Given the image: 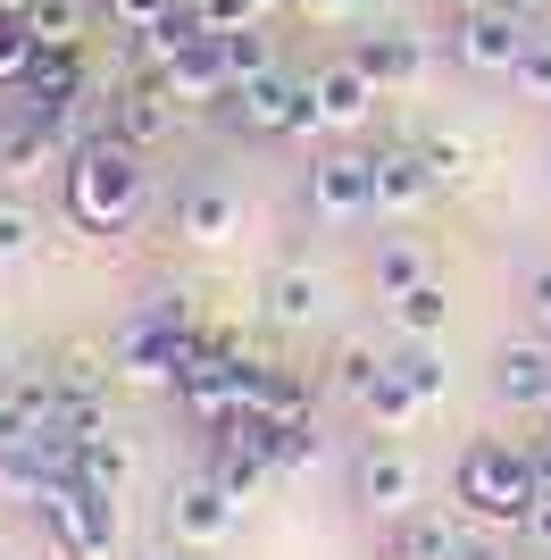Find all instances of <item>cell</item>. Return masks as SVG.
Instances as JSON below:
<instances>
[{
    "label": "cell",
    "instance_id": "6da1fadb",
    "mask_svg": "<svg viewBox=\"0 0 551 560\" xmlns=\"http://www.w3.org/2000/svg\"><path fill=\"white\" fill-rule=\"evenodd\" d=\"M142 201H151V176H142V151H134V142L92 135L84 151L68 160V210H75V226L126 234L142 218Z\"/></svg>",
    "mask_w": 551,
    "mask_h": 560
},
{
    "label": "cell",
    "instance_id": "7a4b0ae2",
    "mask_svg": "<svg viewBox=\"0 0 551 560\" xmlns=\"http://www.w3.org/2000/svg\"><path fill=\"white\" fill-rule=\"evenodd\" d=\"M543 460H535V444H502V435H484V444L459 452V502L477 518H493V527H527L535 502H543Z\"/></svg>",
    "mask_w": 551,
    "mask_h": 560
},
{
    "label": "cell",
    "instance_id": "3957f363",
    "mask_svg": "<svg viewBox=\"0 0 551 560\" xmlns=\"http://www.w3.org/2000/svg\"><path fill=\"white\" fill-rule=\"evenodd\" d=\"M43 544L59 560H109L117 552V493L59 477V486L43 493Z\"/></svg>",
    "mask_w": 551,
    "mask_h": 560
},
{
    "label": "cell",
    "instance_id": "277c9868",
    "mask_svg": "<svg viewBox=\"0 0 551 560\" xmlns=\"http://www.w3.org/2000/svg\"><path fill=\"white\" fill-rule=\"evenodd\" d=\"M226 126H243V135H326V117H318V93L301 84V75L268 68V75H243L226 101Z\"/></svg>",
    "mask_w": 551,
    "mask_h": 560
},
{
    "label": "cell",
    "instance_id": "5b68a950",
    "mask_svg": "<svg viewBox=\"0 0 551 560\" xmlns=\"http://www.w3.org/2000/svg\"><path fill=\"white\" fill-rule=\"evenodd\" d=\"M243 511H251V502H234L218 477H192V486L167 493V536L192 544V552H218V544L243 527Z\"/></svg>",
    "mask_w": 551,
    "mask_h": 560
},
{
    "label": "cell",
    "instance_id": "8992f818",
    "mask_svg": "<svg viewBox=\"0 0 551 560\" xmlns=\"http://www.w3.org/2000/svg\"><path fill=\"white\" fill-rule=\"evenodd\" d=\"M309 210L326 218V226H351V218L376 210V160L367 151H335V160L309 167Z\"/></svg>",
    "mask_w": 551,
    "mask_h": 560
},
{
    "label": "cell",
    "instance_id": "52a82bcc",
    "mask_svg": "<svg viewBox=\"0 0 551 560\" xmlns=\"http://www.w3.org/2000/svg\"><path fill=\"white\" fill-rule=\"evenodd\" d=\"M527 18L518 9H484V18H459L452 25V50H459V68H477V75H509L518 59H527Z\"/></svg>",
    "mask_w": 551,
    "mask_h": 560
},
{
    "label": "cell",
    "instance_id": "ba28073f",
    "mask_svg": "<svg viewBox=\"0 0 551 560\" xmlns=\"http://www.w3.org/2000/svg\"><path fill=\"white\" fill-rule=\"evenodd\" d=\"M309 93H318L326 135H360L367 117H376V93H385V84H376V75L360 68V50H351V59H326V68L309 75Z\"/></svg>",
    "mask_w": 551,
    "mask_h": 560
},
{
    "label": "cell",
    "instance_id": "9c48e42d",
    "mask_svg": "<svg viewBox=\"0 0 551 560\" xmlns=\"http://www.w3.org/2000/svg\"><path fill=\"white\" fill-rule=\"evenodd\" d=\"M151 75L167 84L176 109H218V101L234 93V68H226V43H218V34H201L184 59H167V68H151Z\"/></svg>",
    "mask_w": 551,
    "mask_h": 560
},
{
    "label": "cell",
    "instance_id": "30bf717a",
    "mask_svg": "<svg viewBox=\"0 0 551 560\" xmlns=\"http://www.w3.org/2000/svg\"><path fill=\"white\" fill-rule=\"evenodd\" d=\"M109 135L134 142V151H151V142L176 135V101H167L160 75H134V84H117V93H109Z\"/></svg>",
    "mask_w": 551,
    "mask_h": 560
},
{
    "label": "cell",
    "instance_id": "8fae6325",
    "mask_svg": "<svg viewBox=\"0 0 551 560\" xmlns=\"http://www.w3.org/2000/svg\"><path fill=\"white\" fill-rule=\"evenodd\" d=\"M176 234H184V243H201V252L234 243V234H243V192L218 185V176L184 185V192H176Z\"/></svg>",
    "mask_w": 551,
    "mask_h": 560
},
{
    "label": "cell",
    "instance_id": "7c38bea8",
    "mask_svg": "<svg viewBox=\"0 0 551 560\" xmlns=\"http://www.w3.org/2000/svg\"><path fill=\"white\" fill-rule=\"evenodd\" d=\"M360 68L385 84V93H418L426 84V68H435V50H426V34H410V25H376L360 43Z\"/></svg>",
    "mask_w": 551,
    "mask_h": 560
},
{
    "label": "cell",
    "instance_id": "4fadbf2b",
    "mask_svg": "<svg viewBox=\"0 0 551 560\" xmlns=\"http://www.w3.org/2000/svg\"><path fill=\"white\" fill-rule=\"evenodd\" d=\"M418 486H426V468H418L401 444H385V452H360V502H367L376 518H410Z\"/></svg>",
    "mask_w": 551,
    "mask_h": 560
},
{
    "label": "cell",
    "instance_id": "5bb4252c",
    "mask_svg": "<svg viewBox=\"0 0 551 560\" xmlns=\"http://www.w3.org/2000/svg\"><path fill=\"white\" fill-rule=\"evenodd\" d=\"M435 167L418 160V142H392V151H376V210H392V218H410V210H426L435 201Z\"/></svg>",
    "mask_w": 551,
    "mask_h": 560
},
{
    "label": "cell",
    "instance_id": "9a60e30c",
    "mask_svg": "<svg viewBox=\"0 0 551 560\" xmlns=\"http://www.w3.org/2000/svg\"><path fill=\"white\" fill-rule=\"evenodd\" d=\"M493 394L509 410H551V343H509L493 360Z\"/></svg>",
    "mask_w": 551,
    "mask_h": 560
},
{
    "label": "cell",
    "instance_id": "2e32d148",
    "mask_svg": "<svg viewBox=\"0 0 551 560\" xmlns=\"http://www.w3.org/2000/svg\"><path fill=\"white\" fill-rule=\"evenodd\" d=\"M68 477H75V486H101V493H126V477H134V444H126L117 427H101V435H84V444H68Z\"/></svg>",
    "mask_w": 551,
    "mask_h": 560
},
{
    "label": "cell",
    "instance_id": "e0dca14e",
    "mask_svg": "<svg viewBox=\"0 0 551 560\" xmlns=\"http://www.w3.org/2000/svg\"><path fill=\"white\" fill-rule=\"evenodd\" d=\"M68 401H101L117 385V343H68L59 351V376H50Z\"/></svg>",
    "mask_w": 551,
    "mask_h": 560
},
{
    "label": "cell",
    "instance_id": "ac0fdd59",
    "mask_svg": "<svg viewBox=\"0 0 551 560\" xmlns=\"http://www.w3.org/2000/svg\"><path fill=\"white\" fill-rule=\"evenodd\" d=\"M318 310H326L318 268H301V259H293V268H276V277H268V318H276V327H309Z\"/></svg>",
    "mask_w": 551,
    "mask_h": 560
},
{
    "label": "cell",
    "instance_id": "d6986e66",
    "mask_svg": "<svg viewBox=\"0 0 551 560\" xmlns=\"http://www.w3.org/2000/svg\"><path fill=\"white\" fill-rule=\"evenodd\" d=\"M50 151H59V135H50L43 117H9V126H0V176H43L50 167Z\"/></svg>",
    "mask_w": 551,
    "mask_h": 560
},
{
    "label": "cell",
    "instance_id": "ffe728a7",
    "mask_svg": "<svg viewBox=\"0 0 551 560\" xmlns=\"http://www.w3.org/2000/svg\"><path fill=\"white\" fill-rule=\"evenodd\" d=\"M459 518L452 511H410L401 518V544H392V560H459Z\"/></svg>",
    "mask_w": 551,
    "mask_h": 560
},
{
    "label": "cell",
    "instance_id": "44dd1931",
    "mask_svg": "<svg viewBox=\"0 0 551 560\" xmlns=\"http://www.w3.org/2000/svg\"><path fill=\"white\" fill-rule=\"evenodd\" d=\"M25 25H34V43H50V50H84L92 0H34V9H25Z\"/></svg>",
    "mask_w": 551,
    "mask_h": 560
},
{
    "label": "cell",
    "instance_id": "7402d4cb",
    "mask_svg": "<svg viewBox=\"0 0 551 560\" xmlns=\"http://www.w3.org/2000/svg\"><path fill=\"white\" fill-rule=\"evenodd\" d=\"M201 43V9H192V0H184L176 18H160L151 25V34H134V50H142V68H167V59H184V50Z\"/></svg>",
    "mask_w": 551,
    "mask_h": 560
},
{
    "label": "cell",
    "instance_id": "603a6c76",
    "mask_svg": "<svg viewBox=\"0 0 551 560\" xmlns=\"http://www.w3.org/2000/svg\"><path fill=\"white\" fill-rule=\"evenodd\" d=\"M443 284L426 277V284H410V293H401V302H392V327L410 335V343H443Z\"/></svg>",
    "mask_w": 551,
    "mask_h": 560
},
{
    "label": "cell",
    "instance_id": "cb8c5ba5",
    "mask_svg": "<svg viewBox=\"0 0 551 560\" xmlns=\"http://www.w3.org/2000/svg\"><path fill=\"white\" fill-rule=\"evenodd\" d=\"M209 477H218V486H226L234 502H259V493H268V477H276V468L259 460V452H243V444H218V452H209Z\"/></svg>",
    "mask_w": 551,
    "mask_h": 560
},
{
    "label": "cell",
    "instance_id": "d4e9b609",
    "mask_svg": "<svg viewBox=\"0 0 551 560\" xmlns=\"http://www.w3.org/2000/svg\"><path fill=\"white\" fill-rule=\"evenodd\" d=\"M426 277H435V259L418 252V243H376V293H385V302H401V293L426 284Z\"/></svg>",
    "mask_w": 551,
    "mask_h": 560
},
{
    "label": "cell",
    "instance_id": "484cf974",
    "mask_svg": "<svg viewBox=\"0 0 551 560\" xmlns=\"http://www.w3.org/2000/svg\"><path fill=\"white\" fill-rule=\"evenodd\" d=\"M360 410H367L376 427H392V435H401V427H410L418 410H426V401L410 394V376H401V369H385V376H376V385L360 394Z\"/></svg>",
    "mask_w": 551,
    "mask_h": 560
},
{
    "label": "cell",
    "instance_id": "4316f807",
    "mask_svg": "<svg viewBox=\"0 0 551 560\" xmlns=\"http://www.w3.org/2000/svg\"><path fill=\"white\" fill-rule=\"evenodd\" d=\"M251 410H268V419H309V385H301L293 369H268V360H259V376H251Z\"/></svg>",
    "mask_w": 551,
    "mask_h": 560
},
{
    "label": "cell",
    "instance_id": "83f0119b",
    "mask_svg": "<svg viewBox=\"0 0 551 560\" xmlns=\"http://www.w3.org/2000/svg\"><path fill=\"white\" fill-rule=\"evenodd\" d=\"M34 25H25V9H0V84H25V68H34Z\"/></svg>",
    "mask_w": 551,
    "mask_h": 560
},
{
    "label": "cell",
    "instance_id": "f1b7e54d",
    "mask_svg": "<svg viewBox=\"0 0 551 560\" xmlns=\"http://www.w3.org/2000/svg\"><path fill=\"white\" fill-rule=\"evenodd\" d=\"M34 243H43V218L25 210V201H0V268L34 259Z\"/></svg>",
    "mask_w": 551,
    "mask_h": 560
},
{
    "label": "cell",
    "instance_id": "f546056e",
    "mask_svg": "<svg viewBox=\"0 0 551 560\" xmlns=\"http://www.w3.org/2000/svg\"><path fill=\"white\" fill-rule=\"evenodd\" d=\"M385 369H392V360H385L376 343H343V351H335V385H343L351 401H360V394H367V385H376Z\"/></svg>",
    "mask_w": 551,
    "mask_h": 560
},
{
    "label": "cell",
    "instance_id": "4dcf8cb0",
    "mask_svg": "<svg viewBox=\"0 0 551 560\" xmlns=\"http://www.w3.org/2000/svg\"><path fill=\"white\" fill-rule=\"evenodd\" d=\"M418 160L435 167V185H443V192L468 185V142H459V135H418Z\"/></svg>",
    "mask_w": 551,
    "mask_h": 560
},
{
    "label": "cell",
    "instance_id": "1f68e13d",
    "mask_svg": "<svg viewBox=\"0 0 551 560\" xmlns=\"http://www.w3.org/2000/svg\"><path fill=\"white\" fill-rule=\"evenodd\" d=\"M392 369L410 376V394H418V401H443V385H452V369H443V351H435V343H410V360H392Z\"/></svg>",
    "mask_w": 551,
    "mask_h": 560
},
{
    "label": "cell",
    "instance_id": "d6a6232c",
    "mask_svg": "<svg viewBox=\"0 0 551 560\" xmlns=\"http://www.w3.org/2000/svg\"><path fill=\"white\" fill-rule=\"evenodd\" d=\"M226 68H234V84H243V75H268L276 68V43L259 34V25H243V34H226Z\"/></svg>",
    "mask_w": 551,
    "mask_h": 560
},
{
    "label": "cell",
    "instance_id": "836d02e7",
    "mask_svg": "<svg viewBox=\"0 0 551 560\" xmlns=\"http://www.w3.org/2000/svg\"><path fill=\"white\" fill-rule=\"evenodd\" d=\"M176 9H184V0H109V25H117V34H151V25L176 18Z\"/></svg>",
    "mask_w": 551,
    "mask_h": 560
},
{
    "label": "cell",
    "instance_id": "e575fe53",
    "mask_svg": "<svg viewBox=\"0 0 551 560\" xmlns=\"http://www.w3.org/2000/svg\"><path fill=\"white\" fill-rule=\"evenodd\" d=\"M509 84H518L527 101H551V43H543V34H535V43H527V59L509 68Z\"/></svg>",
    "mask_w": 551,
    "mask_h": 560
},
{
    "label": "cell",
    "instance_id": "d590c367",
    "mask_svg": "<svg viewBox=\"0 0 551 560\" xmlns=\"http://www.w3.org/2000/svg\"><path fill=\"white\" fill-rule=\"evenodd\" d=\"M192 9H201V34H218V43H226V34H243V25H259L251 0H192Z\"/></svg>",
    "mask_w": 551,
    "mask_h": 560
},
{
    "label": "cell",
    "instance_id": "8d00e7d4",
    "mask_svg": "<svg viewBox=\"0 0 551 560\" xmlns=\"http://www.w3.org/2000/svg\"><path fill=\"white\" fill-rule=\"evenodd\" d=\"M301 18H318V25H343V18H360V0H293Z\"/></svg>",
    "mask_w": 551,
    "mask_h": 560
},
{
    "label": "cell",
    "instance_id": "74e56055",
    "mask_svg": "<svg viewBox=\"0 0 551 560\" xmlns=\"http://www.w3.org/2000/svg\"><path fill=\"white\" fill-rule=\"evenodd\" d=\"M527 310H535V327H551V268L527 277Z\"/></svg>",
    "mask_w": 551,
    "mask_h": 560
},
{
    "label": "cell",
    "instance_id": "f35d334b",
    "mask_svg": "<svg viewBox=\"0 0 551 560\" xmlns=\"http://www.w3.org/2000/svg\"><path fill=\"white\" fill-rule=\"evenodd\" d=\"M527 536H535V544H543V552H551V486H543V502H535V518H527Z\"/></svg>",
    "mask_w": 551,
    "mask_h": 560
},
{
    "label": "cell",
    "instance_id": "ab89813d",
    "mask_svg": "<svg viewBox=\"0 0 551 560\" xmlns=\"http://www.w3.org/2000/svg\"><path fill=\"white\" fill-rule=\"evenodd\" d=\"M459 560H509V552H502V544H484V536H468V544H459Z\"/></svg>",
    "mask_w": 551,
    "mask_h": 560
},
{
    "label": "cell",
    "instance_id": "60d3db41",
    "mask_svg": "<svg viewBox=\"0 0 551 560\" xmlns=\"http://www.w3.org/2000/svg\"><path fill=\"white\" fill-rule=\"evenodd\" d=\"M452 18H484V9H509V0H443Z\"/></svg>",
    "mask_w": 551,
    "mask_h": 560
},
{
    "label": "cell",
    "instance_id": "b9f144b4",
    "mask_svg": "<svg viewBox=\"0 0 551 560\" xmlns=\"http://www.w3.org/2000/svg\"><path fill=\"white\" fill-rule=\"evenodd\" d=\"M9 376H17V343H9V335H0V385H9Z\"/></svg>",
    "mask_w": 551,
    "mask_h": 560
},
{
    "label": "cell",
    "instance_id": "7bdbcfd3",
    "mask_svg": "<svg viewBox=\"0 0 551 560\" xmlns=\"http://www.w3.org/2000/svg\"><path fill=\"white\" fill-rule=\"evenodd\" d=\"M142 560H201L192 544H167V552H142Z\"/></svg>",
    "mask_w": 551,
    "mask_h": 560
},
{
    "label": "cell",
    "instance_id": "ee69618b",
    "mask_svg": "<svg viewBox=\"0 0 551 560\" xmlns=\"http://www.w3.org/2000/svg\"><path fill=\"white\" fill-rule=\"evenodd\" d=\"M535 460H543V477H551V427H543V435H535Z\"/></svg>",
    "mask_w": 551,
    "mask_h": 560
},
{
    "label": "cell",
    "instance_id": "f6af8a7d",
    "mask_svg": "<svg viewBox=\"0 0 551 560\" xmlns=\"http://www.w3.org/2000/svg\"><path fill=\"white\" fill-rule=\"evenodd\" d=\"M509 9H518V18H535V9H551V0H509Z\"/></svg>",
    "mask_w": 551,
    "mask_h": 560
},
{
    "label": "cell",
    "instance_id": "bcb514c9",
    "mask_svg": "<svg viewBox=\"0 0 551 560\" xmlns=\"http://www.w3.org/2000/svg\"><path fill=\"white\" fill-rule=\"evenodd\" d=\"M251 9H259V18H268V9H293V0H251Z\"/></svg>",
    "mask_w": 551,
    "mask_h": 560
},
{
    "label": "cell",
    "instance_id": "7dc6e473",
    "mask_svg": "<svg viewBox=\"0 0 551 560\" xmlns=\"http://www.w3.org/2000/svg\"><path fill=\"white\" fill-rule=\"evenodd\" d=\"M43 560H59V552H43Z\"/></svg>",
    "mask_w": 551,
    "mask_h": 560
}]
</instances>
